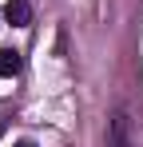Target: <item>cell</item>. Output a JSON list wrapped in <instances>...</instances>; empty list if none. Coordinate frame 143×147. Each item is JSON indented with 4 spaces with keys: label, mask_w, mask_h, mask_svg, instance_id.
<instances>
[{
    "label": "cell",
    "mask_w": 143,
    "mask_h": 147,
    "mask_svg": "<svg viewBox=\"0 0 143 147\" xmlns=\"http://www.w3.org/2000/svg\"><path fill=\"white\" fill-rule=\"evenodd\" d=\"M4 20L12 28H24L28 20H32V8H28V0H8L4 4Z\"/></svg>",
    "instance_id": "1"
},
{
    "label": "cell",
    "mask_w": 143,
    "mask_h": 147,
    "mask_svg": "<svg viewBox=\"0 0 143 147\" xmlns=\"http://www.w3.org/2000/svg\"><path fill=\"white\" fill-rule=\"evenodd\" d=\"M20 52L16 48H0V80H12V76L20 72Z\"/></svg>",
    "instance_id": "2"
},
{
    "label": "cell",
    "mask_w": 143,
    "mask_h": 147,
    "mask_svg": "<svg viewBox=\"0 0 143 147\" xmlns=\"http://www.w3.org/2000/svg\"><path fill=\"white\" fill-rule=\"evenodd\" d=\"M111 147H135L127 139V119L123 115H115V123H111Z\"/></svg>",
    "instance_id": "3"
},
{
    "label": "cell",
    "mask_w": 143,
    "mask_h": 147,
    "mask_svg": "<svg viewBox=\"0 0 143 147\" xmlns=\"http://www.w3.org/2000/svg\"><path fill=\"white\" fill-rule=\"evenodd\" d=\"M16 147H36V143H32V139H20V143H16Z\"/></svg>",
    "instance_id": "4"
}]
</instances>
